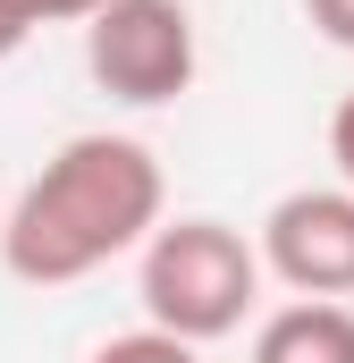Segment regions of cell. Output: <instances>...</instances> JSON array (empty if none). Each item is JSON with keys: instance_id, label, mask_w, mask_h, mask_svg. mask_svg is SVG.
I'll use <instances>...</instances> for the list:
<instances>
[{"instance_id": "5", "label": "cell", "mask_w": 354, "mask_h": 363, "mask_svg": "<svg viewBox=\"0 0 354 363\" xmlns=\"http://www.w3.org/2000/svg\"><path fill=\"white\" fill-rule=\"evenodd\" d=\"M253 363H354V304L295 296L253 330Z\"/></svg>"}, {"instance_id": "10", "label": "cell", "mask_w": 354, "mask_h": 363, "mask_svg": "<svg viewBox=\"0 0 354 363\" xmlns=\"http://www.w3.org/2000/svg\"><path fill=\"white\" fill-rule=\"evenodd\" d=\"M8 51H25V34H17V26L0 17V60H8Z\"/></svg>"}, {"instance_id": "3", "label": "cell", "mask_w": 354, "mask_h": 363, "mask_svg": "<svg viewBox=\"0 0 354 363\" xmlns=\"http://www.w3.org/2000/svg\"><path fill=\"white\" fill-rule=\"evenodd\" d=\"M85 68L110 101H135V110L177 101L202 68L194 9L185 0H110L101 17H85Z\"/></svg>"}, {"instance_id": "4", "label": "cell", "mask_w": 354, "mask_h": 363, "mask_svg": "<svg viewBox=\"0 0 354 363\" xmlns=\"http://www.w3.org/2000/svg\"><path fill=\"white\" fill-rule=\"evenodd\" d=\"M262 271L295 296H354V186H295L262 220Z\"/></svg>"}, {"instance_id": "1", "label": "cell", "mask_w": 354, "mask_h": 363, "mask_svg": "<svg viewBox=\"0 0 354 363\" xmlns=\"http://www.w3.org/2000/svg\"><path fill=\"white\" fill-rule=\"evenodd\" d=\"M169 211V178L135 135H68L0 220V262L25 287H76L118 254H144Z\"/></svg>"}, {"instance_id": "2", "label": "cell", "mask_w": 354, "mask_h": 363, "mask_svg": "<svg viewBox=\"0 0 354 363\" xmlns=\"http://www.w3.org/2000/svg\"><path fill=\"white\" fill-rule=\"evenodd\" d=\"M262 245L228 220H161L144 262H135V296L144 321L169 330L185 347H211L228 330H245L253 296H262Z\"/></svg>"}, {"instance_id": "6", "label": "cell", "mask_w": 354, "mask_h": 363, "mask_svg": "<svg viewBox=\"0 0 354 363\" xmlns=\"http://www.w3.org/2000/svg\"><path fill=\"white\" fill-rule=\"evenodd\" d=\"M93 363H202V355H194L185 338H169V330H152V321H144V330H127V338H101Z\"/></svg>"}, {"instance_id": "8", "label": "cell", "mask_w": 354, "mask_h": 363, "mask_svg": "<svg viewBox=\"0 0 354 363\" xmlns=\"http://www.w3.org/2000/svg\"><path fill=\"white\" fill-rule=\"evenodd\" d=\"M329 161H338V186H354V93L329 110Z\"/></svg>"}, {"instance_id": "11", "label": "cell", "mask_w": 354, "mask_h": 363, "mask_svg": "<svg viewBox=\"0 0 354 363\" xmlns=\"http://www.w3.org/2000/svg\"><path fill=\"white\" fill-rule=\"evenodd\" d=\"M0 220H8V211H0Z\"/></svg>"}, {"instance_id": "9", "label": "cell", "mask_w": 354, "mask_h": 363, "mask_svg": "<svg viewBox=\"0 0 354 363\" xmlns=\"http://www.w3.org/2000/svg\"><path fill=\"white\" fill-rule=\"evenodd\" d=\"M304 17H312L338 51H354V0H304Z\"/></svg>"}, {"instance_id": "7", "label": "cell", "mask_w": 354, "mask_h": 363, "mask_svg": "<svg viewBox=\"0 0 354 363\" xmlns=\"http://www.w3.org/2000/svg\"><path fill=\"white\" fill-rule=\"evenodd\" d=\"M110 0H0V17L17 26V34H34V26H68V17H101Z\"/></svg>"}]
</instances>
